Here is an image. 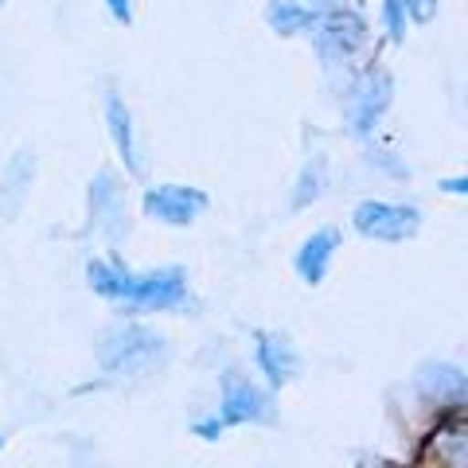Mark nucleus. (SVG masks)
<instances>
[{
    "label": "nucleus",
    "instance_id": "1",
    "mask_svg": "<svg viewBox=\"0 0 468 468\" xmlns=\"http://www.w3.org/2000/svg\"><path fill=\"white\" fill-rule=\"evenodd\" d=\"M90 289L101 292L110 301H125L137 309H176L187 301V277L184 270H153V273H137L117 261H90L86 266Z\"/></svg>",
    "mask_w": 468,
    "mask_h": 468
},
{
    "label": "nucleus",
    "instance_id": "2",
    "mask_svg": "<svg viewBox=\"0 0 468 468\" xmlns=\"http://www.w3.org/2000/svg\"><path fill=\"white\" fill-rule=\"evenodd\" d=\"M313 39L324 58H351L367 43V20L347 5H313Z\"/></svg>",
    "mask_w": 468,
    "mask_h": 468
},
{
    "label": "nucleus",
    "instance_id": "3",
    "mask_svg": "<svg viewBox=\"0 0 468 468\" xmlns=\"http://www.w3.org/2000/svg\"><path fill=\"white\" fill-rule=\"evenodd\" d=\"M359 234H367L375 242H406L414 239L421 227V211L406 207V203H387V199H367L359 203L356 215H351Z\"/></svg>",
    "mask_w": 468,
    "mask_h": 468
},
{
    "label": "nucleus",
    "instance_id": "4",
    "mask_svg": "<svg viewBox=\"0 0 468 468\" xmlns=\"http://www.w3.org/2000/svg\"><path fill=\"white\" fill-rule=\"evenodd\" d=\"M218 418L223 426H242V421H270L273 402L258 383H250L239 371L223 375V394H218Z\"/></svg>",
    "mask_w": 468,
    "mask_h": 468
},
{
    "label": "nucleus",
    "instance_id": "5",
    "mask_svg": "<svg viewBox=\"0 0 468 468\" xmlns=\"http://www.w3.org/2000/svg\"><path fill=\"white\" fill-rule=\"evenodd\" d=\"M144 211L168 227H187L207 211V196H203L199 187H184V184L149 187V192H144Z\"/></svg>",
    "mask_w": 468,
    "mask_h": 468
},
{
    "label": "nucleus",
    "instance_id": "6",
    "mask_svg": "<svg viewBox=\"0 0 468 468\" xmlns=\"http://www.w3.org/2000/svg\"><path fill=\"white\" fill-rule=\"evenodd\" d=\"M390 75L383 70H367L359 79L356 94H351V122H356V133H371V125L383 117V110L390 106Z\"/></svg>",
    "mask_w": 468,
    "mask_h": 468
},
{
    "label": "nucleus",
    "instance_id": "7",
    "mask_svg": "<svg viewBox=\"0 0 468 468\" xmlns=\"http://www.w3.org/2000/svg\"><path fill=\"white\" fill-rule=\"evenodd\" d=\"M156 351H160V340H156L153 332H144V328H122V332H113L110 340H106V351H101V356H113V359H106L110 371H129V367H137V363L153 359Z\"/></svg>",
    "mask_w": 468,
    "mask_h": 468
},
{
    "label": "nucleus",
    "instance_id": "8",
    "mask_svg": "<svg viewBox=\"0 0 468 468\" xmlns=\"http://www.w3.org/2000/svg\"><path fill=\"white\" fill-rule=\"evenodd\" d=\"M254 356H258V367H261V375H266L273 387L289 383V378L301 371L297 351H292V344L285 340V335H277V332H258Z\"/></svg>",
    "mask_w": 468,
    "mask_h": 468
},
{
    "label": "nucleus",
    "instance_id": "9",
    "mask_svg": "<svg viewBox=\"0 0 468 468\" xmlns=\"http://www.w3.org/2000/svg\"><path fill=\"white\" fill-rule=\"evenodd\" d=\"M335 246H340V234L328 230V227L304 239V246L297 250V273H301V282H309V285L324 282L332 258H335Z\"/></svg>",
    "mask_w": 468,
    "mask_h": 468
},
{
    "label": "nucleus",
    "instance_id": "10",
    "mask_svg": "<svg viewBox=\"0 0 468 468\" xmlns=\"http://www.w3.org/2000/svg\"><path fill=\"white\" fill-rule=\"evenodd\" d=\"M106 122H110V137L117 144V153H122L125 168L129 172H141V153H137V133H133V113L125 110V101L110 94L106 98Z\"/></svg>",
    "mask_w": 468,
    "mask_h": 468
},
{
    "label": "nucleus",
    "instance_id": "11",
    "mask_svg": "<svg viewBox=\"0 0 468 468\" xmlns=\"http://www.w3.org/2000/svg\"><path fill=\"white\" fill-rule=\"evenodd\" d=\"M418 387H421V394H426L430 402H437V406H461V399H464V375L457 371V367H426V375L418 378Z\"/></svg>",
    "mask_w": 468,
    "mask_h": 468
},
{
    "label": "nucleus",
    "instance_id": "12",
    "mask_svg": "<svg viewBox=\"0 0 468 468\" xmlns=\"http://www.w3.org/2000/svg\"><path fill=\"white\" fill-rule=\"evenodd\" d=\"M313 16L316 12L309 5H297V0H270L266 5V24L282 36H297L304 27H313Z\"/></svg>",
    "mask_w": 468,
    "mask_h": 468
},
{
    "label": "nucleus",
    "instance_id": "13",
    "mask_svg": "<svg viewBox=\"0 0 468 468\" xmlns=\"http://www.w3.org/2000/svg\"><path fill=\"white\" fill-rule=\"evenodd\" d=\"M113 203H117V187L110 172H98V180L90 184V215L98 223H110L113 218Z\"/></svg>",
    "mask_w": 468,
    "mask_h": 468
},
{
    "label": "nucleus",
    "instance_id": "14",
    "mask_svg": "<svg viewBox=\"0 0 468 468\" xmlns=\"http://www.w3.org/2000/svg\"><path fill=\"white\" fill-rule=\"evenodd\" d=\"M383 16H387V32L394 43L406 39V0H383Z\"/></svg>",
    "mask_w": 468,
    "mask_h": 468
},
{
    "label": "nucleus",
    "instance_id": "15",
    "mask_svg": "<svg viewBox=\"0 0 468 468\" xmlns=\"http://www.w3.org/2000/svg\"><path fill=\"white\" fill-rule=\"evenodd\" d=\"M110 12H113L117 24H129V20H133V5H129V0H110Z\"/></svg>",
    "mask_w": 468,
    "mask_h": 468
},
{
    "label": "nucleus",
    "instance_id": "16",
    "mask_svg": "<svg viewBox=\"0 0 468 468\" xmlns=\"http://www.w3.org/2000/svg\"><path fill=\"white\" fill-rule=\"evenodd\" d=\"M0 445H5V441H0Z\"/></svg>",
    "mask_w": 468,
    "mask_h": 468
}]
</instances>
